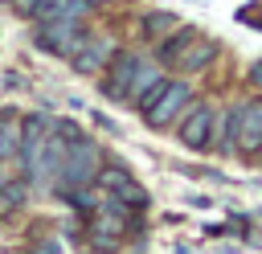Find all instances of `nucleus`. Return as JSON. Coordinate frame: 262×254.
Here are the masks:
<instances>
[{
  "instance_id": "f257e3e1",
  "label": "nucleus",
  "mask_w": 262,
  "mask_h": 254,
  "mask_svg": "<svg viewBox=\"0 0 262 254\" xmlns=\"http://www.w3.org/2000/svg\"><path fill=\"white\" fill-rule=\"evenodd\" d=\"M98 168H102V147L94 143V139H74L70 147H66V160H61V172H57V193L66 197V193H74V188H82V184H94V176H98Z\"/></svg>"
},
{
  "instance_id": "f03ea898",
  "label": "nucleus",
  "mask_w": 262,
  "mask_h": 254,
  "mask_svg": "<svg viewBox=\"0 0 262 254\" xmlns=\"http://www.w3.org/2000/svg\"><path fill=\"white\" fill-rule=\"evenodd\" d=\"M86 25L82 20H37L33 29V45L49 57H74V49L86 41Z\"/></svg>"
},
{
  "instance_id": "7ed1b4c3",
  "label": "nucleus",
  "mask_w": 262,
  "mask_h": 254,
  "mask_svg": "<svg viewBox=\"0 0 262 254\" xmlns=\"http://www.w3.org/2000/svg\"><path fill=\"white\" fill-rule=\"evenodd\" d=\"M192 102V86H188V78H168L164 82V90H160V98L143 111V123L151 127V131H164V127H176V119L184 115V107Z\"/></svg>"
},
{
  "instance_id": "20e7f679",
  "label": "nucleus",
  "mask_w": 262,
  "mask_h": 254,
  "mask_svg": "<svg viewBox=\"0 0 262 254\" xmlns=\"http://www.w3.org/2000/svg\"><path fill=\"white\" fill-rule=\"evenodd\" d=\"M213 123H217V111L205 102V98H192L184 107V115L176 119V139L188 147V152H205L213 143Z\"/></svg>"
},
{
  "instance_id": "39448f33",
  "label": "nucleus",
  "mask_w": 262,
  "mask_h": 254,
  "mask_svg": "<svg viewBox=\"0 0 262 254\" xmlns=\"http://www.w3.org/2000/svg\"><path fill=\"white\" fill-rule=\"evenodd\" d=\"M139 66H143V53H135V49H115V57L106 61L102 82H98L102 98H111V102H127V94H131V82H135Z\"/></svg>"
},
{
  "instance_id": "423d86ee",
  "label": "nucleus",
  "mask_w": 262,
  "mask_h": 254,
  "mask_svg": "<svg viewBox=\"0 0 262 254\" xmlns=\"http://www.w3.org/2000/svg\"><path fill=\"white\" fill-rule=\"evenodd\" d=\"M115 37L111 33H86V41L74 49V57H70V66H74V74H86V78H98L102 70H106V61L115 57Z\"/></svg>"
},
{
  "instance_id": "0eeeda50",
  "label": "nucleus",
  "mask_w": 262,
  "mask_h": 254,
  "mask_svg": "<svg viewBox=\"0 0 262 254\" xmlns=\"http://www.w3.org/2000/svg\"><path fill=\"white\" fill-rule=\"evenodd\" d=\"M262 147V94L242 98V123H237V156H250Z\"/></svg>"
},
{
  "instance_id": "6e6552de",
  "label": "nucleus",
  "mask_w": 262,
  "mask_h": 254,
  "mask_svg": "<svg viewBox=\"0 0 262 254\" xmlns=\"http://www.w3.org/2000/svg\"><path fill=\"white\" fill-rule=\"evenodd\" d=\"M217 53H221V45L213 41V37H205V33H196L188 45H184V53L176 57V74L180 78H192V74H201V70H209L213 61H217Z\"/></svg>"
},
{
  "instance_id": "1a4fd4ad",
  "label": "nucleus",
  "mask_w": 262,
  "mask_h": 254,
  "mask_svg": "<svg viewBox=\"0 0 262 254\" xmlns=\"http://www.w3.org/2000/svg\"><path fill=\"white\" fill-rule=\"evenodd\" d=\"M237 123H242V98H233L225 111H217L213 143H209L217 156H237Z\"/></svg>"
},
{
  "instance_id": "9d476101",
  "label": "nucleus",
  "mask_w": 262,
  "mask_h": 254,
  "mask_svg": "<svg viewBox=\"0 0 262 254\" xmlns=\"http://www.w3.org/2000/svg\"><path fill=\"white\" fill-rule=\"evenodd\" d=\"M192 37H196V29H192V25H176L164 41H156V61H160L164 70H172V66H176V57L184 53V45H188Z\"/></svg>"
},
{
  "instance_id": "9b49d317",
  "label": "nucleus",
  "mask_w": 262,
  "mask_h": 254,
  "mask_svg": "<svg viewBox=\"0 0 262 254\" xmlns=\"http://www.w3.org/2000/svg\"><path fill=\"white\" fill-rule=\"evenodd\" d=\"M180 25V16L176 12H168V8H156V12H147L143 20H139V37L147 41V45H156V41H164L172 29Z\"/></svg>"
},
{
  "instance_id": "f8f14e48",
  "label": "nucleus",
  "mask_w": 262,
  "mask_h": 254,
  "mask_svg": "<svg viewBox=\"0 0 262 254\" xmlns=\"http://www.w3.org/2000/svg\"><path fill=\"white\" fill-rule=\"evenodd\" d=\"M20 152V115L0 111V160H12Z\"/></svg>"
},
{
  "instance_id": "ddd939ff",
  "label": "nucleus",
  "mask_w": 262,
  "mask_h": 254,
  "mask_svg": "<svg viewBox=\"0 0 262 254\" xmlns=\"http://www.w3.org/2000/svg\"><path fill=\"white\" fill-rule=\"evenodd\" d=\"M127 180H131V172H127L123 164H102L98 176H94V188H102V193H119Z\"/></svg>"
},
{
  "instance_id": "4468645a",
  "label": "nucleus",
  "mask_w": 262,
  "mask_h": 254,
  "mask_svg": "<svg viewBox=\"0 0 262 254\" xmlns=\"http://www.w3.org/2000/svg\"><path fill=\"white\" fill-rule=\"evenodd\" d=\"M106 197H115V201H123L127 209H147V205H151V193H147V188H143V184H139L135 176H131V180H127V184H123L119 193H106Z\"/></svg>"
},
{
  "instance_id": "2eb2a0df",
  "label": "nucleus",
  "mask_w": 262,
  "mask_h": 254,
  "mask_svg": "<svg viewBox=\"0 0 262 254\" xmlns=\"http://www.w3.org/2000/svg\"><path fill=\"white\" fill-rule=\"evenodd\" d=\"M20 205H25V184H20V180H4V184H0V217L16 213Z\"/></svg>"
},
{
  "instance_id": "dca6fc26",
  "label": "nucleus",
  "mask_w": 262,
  "mask_h": 254,
  "mask_svg": "<svg viewBox=\"0 0 262 254\" xmlns=\"http://www.w3.org/2000/svg\"><path fill=\"white\" fill-rule=\"evenodd\" d=\"M53 131L66 139V143H74V139H82V127L74 123V119H53Z\"/></svg>"
},
{
  "instance_id": "f3484780",
  "label": "nucleus",
  "mask_w": 262,
  "mask_h": 254,
  "mask_svg": "<svg viewBox=\"0 0 262 254\" xmlns=\"http://www.w3.org/2000/svg\"><path fill=\"white\" fill-rule=\"evenodd\" d=\"M246 86H254V90H262V57L246 66Z\"/></svg>"
},
{
  "instance_id": "a211bd4d",
  "label": "nucleus",
  "mask_w": 262,
  "mask_h": 254,
  "mask_svg": "<svg viewBox=\"0 0 262 254\" xmlns=\"http://www.w3.org/2000/svg\"><path fill=\"white\" fill-rule=\"evenodd\" d=\"M25 254H61V246H57L53 238H45V242H33V246H29Z\"/></svg>"
},
{
  "instance_id": "6ab92c4d",
  "label": "nucleus",
  "mask_w": 262,
  "mask_h": 254,
  "mask_svg": "<svg viewBox=\"0 0 262 254\" xmlns=\"http://www.w3.org/2000/svg\"><path fill=\"white\" fill-rule=\"evenodd\" d=\"M90 8H106V4H115V0H86Z\"/></svg>"
},
{
  "instance_id": "aec40b11",
  "label": "nucleus",
  "mask_w": 262,
  "mask_h": 254,
  "mask_svg": "<svg viewBox=\"0 0 262 254\" xmlns=\"http://www.w3.org/2000/svg\"><path fill=\"white\" fill-rule=\"evenodd\" d=\"M4 180H8V172H4V160H0V184H4Z\"/></svg>"
},
{
  "instance_id": "412c9836",
  "label": "nucleus",
  "mask_w": 262,
  "mask_h": 254,
  "mask_svg": "<svg viewBox=\"0 0 262 254\" xmlns=\"http://www.w3.org/2000/svg\"><path fill=\"white\" fill-rule=\"evenodd\" d=\"M254 160H258V168H262V147H258V152H254Z\"/></svg>"
},
{
  "instance_id": "4be33fe9",
  "label": "nucleus",
  "mask_w": 262,
  "mask_h": 254,
  "mask_svg": "<svg viewBox=\"0 0 262 254\" xmlns=\"http://www.w3.org/2000/svg\"><path fill=\"white\" fill-rule=\"evenodd\" d=\"M0 4H12V0H0Z\"/></svg>"
}]
</instances>
